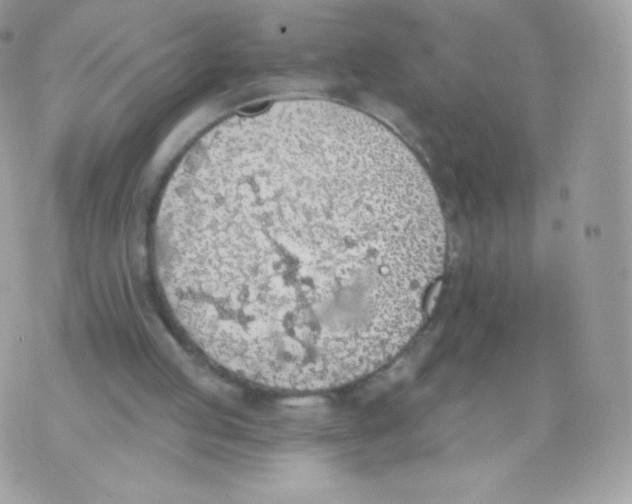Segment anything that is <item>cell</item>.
Listing matches in <instances>:
<instances>
[{"label":"cell","instance_id":"1","mask_svg":"<svg viewBox=\"0 0 632 504\" xmlns=\"http://www.w3.org/2000/svg\"><path fill=\"white\" fill-rule=\"evenodd\" d=\"M437 195L376 119L318 99L235 115L184 155L152 261L177 324L213 362L280 391L388 364L443 271Z\"/></svg>","mask_w":632,"mask_h":504}]
</instances>
